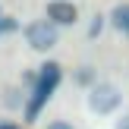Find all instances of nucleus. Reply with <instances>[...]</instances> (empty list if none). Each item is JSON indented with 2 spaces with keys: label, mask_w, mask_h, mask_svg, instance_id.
<instances>
[{
  "label": "nucleus",
  "mask_w": 129,
  "mask_h": 129,
  "mask_svg": "<svg viewBox=\"0 0 129 129\" xmlns=\"http://www.w3.org/2000/svg\"><path fill=\"white\" fill-rule=\"evenodd\" d=\"M57 82H60V66L57 63H44L41 73H38L35 79V88H31V98H28V107H25V120H38V113H41V107L47 104V98L54 94Z\"/></svg>",
  "instance_id": "f257e3e1"
},
{
  "label": "nucleus",
  "mask_w": 129,
  "mask_h": 129,
  "mask_svg": "<svg viewBox=\"0 0 129 129\" xmlns=\"http://www.w3.org/2000/svg\"><path fill=\"white\" fill-rule=\"evenodd\" d=\"M120 101H123V94H120V88L113 82H98L88 91V110L91 113H113L120 107Z\"/></svg>",
  "instance_id": "f03ea898"
},
{
  "label": "nucleus",
  "mask_w": 129,
  "mask_h": 129,
  "mask_svg": "<svg viewBox=\"0 0 129 129\" xmlns=\"http://www.w3.org/2000/svg\"><path fill=\"white\" fill-rule=\"evenodd\" d=\"M57 38H60V31L50 19H35V22L25 25V41H28L31 50H50L57 44Z\"/></svg>",
  "instance_id": "7ed1b4c3"
},
{
  "label": "nucleus",
  "mask_w": 129,
  "mask_h": 129,
  "mask_svg": "<svg viewBox=\"0 0 129 129\" xmlns=\"http://www.w3.org/2000/svg\"><path fill=\"white\" fill-rule=\"evenodd\" d=\"M47 19L54 25H73L79 19V10H76L69 0H50L47 3Z\"/></svg>",
  "instance_id": "20e7f679"
},
{
  "label": "nucleus",
  "mask_w": 129,
  "mask_h": 129,
  "mask_svg": "<svg viewBox=\"0 0 129 129\" xmlns=\"http://www.w3.org/2000/svg\"><path fill=\"white\" fill-rule=\"evenodd\" d=\"M110 22H113L117 31H126V35H129V3H117V6H113Z\"/></svg>",
  "instance_id": "39448f33"
},
{
  "label": "nucleus",
  "mask_w": 129,
  "mask_h": 129,
  "mask_svg": "<svg viewBox=\"0 0 129 129\" xmlns=\"http://www.w3.org/2000/svg\"><path fill=\"white\" fill-rule=\"evenodd\" d=\"M101 19H104V16H94V22H91V28H88V35H91V38L98 35L101 28H104V22H101Z\"/></svg>",
  "instance_id": "423d86ee"
},
{
  "label": "nucleus",
  "mask_w": 129,
  "mask_h": 129,
  "mask_svg": "<svg viewBox=\"0 0 129 129\" xmlns=\"http://www.w3.org/2000/svg\"><path fill=\"white\" fill-rule=\"evenodd\" d=\"M47 129H73V126L63 123V120H57V123H47Z\"/></svg>",
  "instance_id": "0eeeda50"
},
{
  "label": "nucleus",
  "mask_w": 129,
  "mask_h": 129,
  "mask_svg": "<svg viewBox=\"0 0 129 129\" xmlns=\"http://www.w3.org/2000/svg\"><path fill=\"white\" fill-rule=\"evenodd\" d=\"M113 129H129V113H126V117H120V120H117V126H113Z\"/></svg>",
  "instance_id": "6e6552de"
},
{
  "label": "nucleus",
  "mask_w": 129,
  "mask_h": 129,
  "mask_svg": "<svg viewBox=\"0 0 129 129\" xmlns=\"http://www.w3.org/2000/svg\"><path fill=\"white\" fill-rule=\"evenodd\" d=\"M0 129H16V126H13V123H0Z\"/></svg>",
  "instance_id": "1a4fd4ad"
},
{
  "label": "nucleus",
  "mask_w": 129,
  "mask_h": 129,
  "mask_svg": "<svg viewBox=\"0 0 129 129\" xmlns=\"http://www.w3.org/2000/svg\"><path fill=\"white\" fill-rule=\"evenodd\" d=\"M0 31H3V19H0Z\"/></svg>",
  "instance_id": "9d476101"
}]
</instances>
